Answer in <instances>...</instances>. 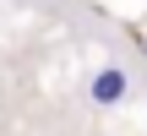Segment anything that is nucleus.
<instances>
[{"label":"nucleus","mask_w":147,"mask_h":136,"mask_svg":"<svg viewBox=\"0 0 147 136\" xmlns=\"http://www.w3.org/2000/svg\"><path fill=\"white\" fill-rule=\"evenodd\" d=\"M125 98H131V71H125V65H104V71L87 76V104H93V109H115V104H125Z\"/></svg>","instance_id":"nucleus-1"}]
</instances>
